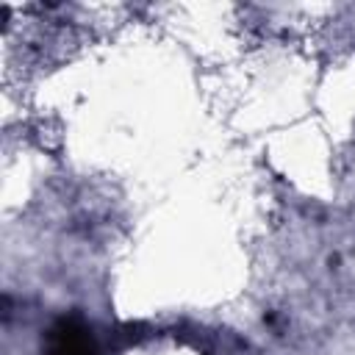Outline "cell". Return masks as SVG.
Segmentation results:
<instances>
[{
	"instance_id": "1",
	"label": "cell",
	"mask_w": 355,
	"mask_h": 355,
	"mask_svg": "<svg viewBox=\"0 0 355 355\" xmlns=\"http://www.w3.org/2000/svg\"><path fill=\"white\" fill-rule=\"evenodd\" d=\"M44 355H100V347L80 319L64 316L50 327Z\"/></svg>"
}]
</instances>
